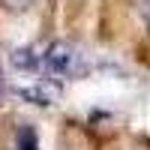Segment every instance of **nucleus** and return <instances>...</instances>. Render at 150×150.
Masks as SVG:
<instances>
[{
  "label": "nucleus",
  "instance_id": "nucleus-5",
  "mask_svg": "<svg viewBox=\"0 0 150 150\" xmlns=\"http://www.w3.org/2000/svg\"><path fill=\"white\" fill-rule=\"evenodd\" d=\"M0 3H3L9 12H24V9L33 3V0H0Z\"/></svg>",
  "mask_w": 150,
  "mask_h": 150
},
{
  "label": "nucleus",
  "instance_id": "nucleus-2",
  "mask_svg": "<svg viewBox=\"0 0 150 150\" xmlns=\"http://www.w3.org/2000/svg\"><path fill=\"white\" fill-rule=\"evenodd\" d=\"M18 96L30 99L36 105H54L60 99V87L48 84V81H39V84H30V87H18Z\"/></svg>",
  "mask_w": 150,
  "mask_h": 150
},
{
  "label": "nucleus",
  "instance_id": "nucleus-1",
  "mask_svg": "<svg viewBox=\"0 0 150 150\" xmlns=\"http://www.w3.org/2000/svg\"><path fill=\"white\" fill-rule=\"evenodd\" d=\"M42 72L54 75V78H75L84 72V60L78 48H72L69 42H51L42 51Z\"/></svg>",
  "mask_w": 150,
  "mask_h": 150
},
{
  "label": "nucleus",
  "instance_id": "nucleus-4",
  "mask_svg": "<svg viewBox=\"0 0 150 150\" xmlns=\"http://www.w3.org/2000/svg\"><path fill=\"white\" fill-rule=\"evenodd\" d=\"M18 138H21V150H36V138H33V129L30 126H24Z\"/></svg>",
  "mask_w": 150,
  "mask_h": 150
},
{
  "label": "nucleus",
  "instance_id": "nucleus-3",
  "mask_svg": "<svg viewBox=\"0 0 150 150\" xmlns=\"http://www.w3.org/2000/svg\"><path fill=\"white\" fill-rule=\"evenodd\" d=\"M12 66H15V69H24V72L42 69V54H39V48H36V45L15 48V51H12Z\"/></svg>",
  "mask_w": 150,
  "mask_h": 150
}]
</instances>
